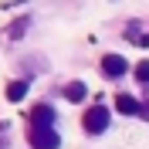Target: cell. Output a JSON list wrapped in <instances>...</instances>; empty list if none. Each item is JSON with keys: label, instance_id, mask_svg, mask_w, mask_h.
I'll return each mask as SVG.
<instances>
[{"label": "cell", "instance_id": "cell-1", "mask_svg": "<svg viewBox=\"0 0 149 149\" xmlns=\"http://www.w3.org/2000/svg\"><path fill=\"white\" fill-rule=\"evenodd\" d=\"M109 109H105V105H92V109L85 112L81 115V125H85V132H88V136H102L105 129H109Z\"/></svg>", "mask_w": 149, "mask_h": 149}, {"label": "cell", "instance_id": "cell-2", "mask_svg": "<svg viewBox=\"0 0 149 149\" xmlns=\"http://www.w3.org/2000/svg\"><path fill=\"white\" fill-rule=\"evenodd\" d=\"M27 142H31V149H58L61 146V136L54 129H34L31 125L27 129Z\"/></svg>", "mask_w": 149, "mask_h": 149}, {"label": "cell", "instance_id": "cell-3", "mask_svg": "<svg viewBox=\"0 0 149 149\" xmlns=\"http://www.w3.org/2000/svg\"><path fill=\"white\" fill-rule=\"evenodd\" d=\"M31 125H34V129H51V125H54V109L47 102H37L34 109H31Z\"/></svg>", "mask_w": 149, "mask_h": 149}, {"label": "cell", "instance_id": "cell-4", "mask_svg": "<svg viewBox=\"0 0 149 149\" xmlns=\"http://www.w3.org/2000/svg\"><path fill=\"white\" fill-rule=\"evenodd\" d=\"M125 68H129V65H125V58H122V54H105V58H102V71L109 74V78H122Z\"/></svg>", "mask_w": 149, "mask_h": 149}, {"label": "cell", "instance_id": "cell-5", "mask_svg": "<svg viewBox=\"0 0 149 149\" xmlns=\"http://www.w3.org/2000/svg\"><path fill=\"white\" fill-rule=\"evenodd\" d=\"M115 109H119L122 115H139V102H136L132 95H125V92H122L119 98H115Z\"/></svg>", "mask_w": 149, "mask_h": 149}, {"label": "cell", "instance_id": "cell-6", "mask_svg": "<svg viewBox=\"0 0 149 149\" xmlns=\"http://www.w3.org/2000/svg\"><path fill=\"white\" fill-rule=\"evenodd\" d=\"M85 95H88V88H85L81 81H68L65 85V98L68 102H85Z\"/></svg>", "mask_w": 149, "mask_h": 149}, {"label": "cell", "instance_id": "cell-7", "mask_svg": "<svg viewBox=\"0 0 149 149\" xmlns=\"http://www.w3.org/2000/svg\"><path fill=\"white\" fill-rule=\"evenodd\" d=\"M27 95V81H10L7 85V102H20Z\"/></svg>", "mask_w": 149, "mask_h": 149}, {"label": "cell", "instance_id": "cell-8", "mask_svg": "<svg viewBox=\"0 0 149 149\" xmlns=\"http://www.w3.org/2000/svg\"><path fill=\"white\" fill-rule=\"evenodd\" d=\"M27 24H31V17H20L17 24L10 27V37H14V41H17V37H24V31H27Z\"/></svg>", "mask_w": 149, "mask_h": 149}, {"label": "cell", "instance_id": "cell-9", "mask_svg": "<svg viewBox=\"0 0 149 149\" xmlns=\"http://www.w3.org/2000/svg\"><path fill=\"white\" fill-rule=\"evenodd\" d=\"M136 78H139L142 85H149V61H139V65H136Z\"/></svg>", "mask_w": 149, "mask_h": 149}, {"label": "cell", "instance_id": "cell-10", "mask_svg": "<svg viewBox=\"0 0 149 149\" xmlns=\"http://www.w3.org/2000/svg\"><path fill=\"white\" fill-rule=\"evenodd\" d=\"M139 115H142V119H149V102H142V105H139Z\"/></svg>", "mask_w": 149, "mask_h": 149}]
</instances>
